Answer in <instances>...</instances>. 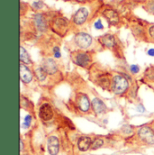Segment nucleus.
I'll list each match as a JSON object with an SVG mask.
<instances>
[{
	"label": "nucleus",
	"instance_id": "3",
	"mask_svg": "<svg viewBox=\"0 0 154 155\" xmlns=\"http://www.w3.org/2000/svg\"><path fill=\"white\" fill-rule=\"evenodd\" d=\"M139 139L142 143L147 145H153L154 144V131L153 129L148 125L142 126L137 132Z\"/></svg>",
	"mask_w": 154,
	"mask_h": 155
},
{
	"label": "nucleus",
	"instance_id": "2",
	"mask_svg": "<svg viewBox=\"0 0 154 155\" xmlns=\"http://www.w3.org/2000/svg\"><path fill=\"white\" fill-rule=\"evenodd\" d=\"M51 29L59 35L64 36L69 29V21L67 18L59 16L52 20L51 22Z\"/></svg>",
	"mask_w": 154,
	"mask_h": 155
},
{
	"label": "nucleus",
	"instance_id": "13",
	"mask_svg": "<svg viewBox=\"0 0 154 155\" xmlns=\"http://www.w3.org/2000/svg\"><path fill=\"white\" fill-rule=\"evenodd\" d=\"M102 14L106 17V19L107 20V22L110 25H116L119 23V21H120L118 13L116 12V10H114L112 8H106V9H105Z\"/></svg>",
	"mask_w": 154,
	"mask_h": 155
},
{
	"label": "nucleus",
	"instance_id": "19",
	"mask_svg": "<svg viewBox=\"0 0 154 155\" xmlns=\"http://www.w3.org/2000/svg\"><path fill=\"white\" fill-rule=\"evenodd\" d=\"M105 142H104V139L101 138V137H97L93 140V143H92V146H91V150L92 151H96V150H98L100 149L101 147H103Z\"/></svg>",
	"mask_w": 154,
	"mask_h": 155
},
{
	"label": "nucleus",
	"instance_id": "10",
	"mask_svg": "<svg viewBox=\"0 0 154 155\" xmlns=\"http://www.w3.org/2000/svg\"><path fill=\"white\" fill-rule=\"evenodd\" d=\"M39 116L42 121H50L53 117V110L50 104L44 103L39 109Z\"/></svg>",
	"mask_w": 154,
	"mask_h": 155
},
{
	"label": "nucleus",
	"instance_id": "6",
	"mask_svg": "<svg viewBox=\"0 0 154 155\" xmlns=\"http://www.w3.org/2000/svg\"><path fill=\"white\" fill-rule=\"evenodd\" d=\"M47 151L50 155H58L61 149L60 139L56 135H50L47 138Z\"/></svg>",
	"mask_w": 154,
	"mask_h": 155
},
{
	"label": "nucleus",
	"instance_id": "17",
	"mask_svg": "<svg viewBox=\"0 0 154 155\" xmlns=\"http://www.w3.org/2000/svg\"><path fill=\"white\" fill-rule=\"evenodd\" d=\"M20 60H21V63L23 62L24 64H32V61L28 52L22 46L20 48Z\"/></svg>",
	"mask_w": 154,
	"mask_h": 155
},
{
	"label": "nucleus",
	"instance_id": "31",
	"mask_svg": "<svg viewBox=\"0 0 154 155\" xmlns=\"http://www.w3.org/2000/svg\"><path fill=\"white\" fill-rule=\"evenodd\" d=\"M152 129H153V131H154V126H153V128H152Z\"/></svg>",
	"mask_w": 154,
	"mask_h": 155
},
{
	"label": "nucleus",
	"instance_id": "28",
	"mask_svg": "<svg viewBox=\"0 0 154 155\" xmlns=\"http://www.w3.org/2000/svg\"><path fill=\"white\" fill-rule=\"evenodd\" d=\"M147 54H148L149 56L154 57V49H150V50L147 51Z\"/></svg>",
	"mask_w": 154,
	"mask_h": 155
},
{
	"label": "nucleus",
	"instance_id": "11",
	"mask_svg": "<svg viewBox=\"0 0 154 155\" xmlns=\"http://www.w3.org/2000/svg\"><path fill=\"white\" fill-rule=\"evenodd\" d=\"M91 107H92L94 113L97 116L106 114L107 111V107H106V104L100 98H97V97L94 98L91 101Z\"/></svg>",
	"mask_w": 154,
	"mask_h": 155
},
{
	"label": "nucleus",
	"instance_id": "20",
	"mask_svg": "<svg viewBox=\"0 0 154 155\" xmlns=\"http://www.w3.org/2000/svg\"><path fill=\"white\" fill-rule=\"evenodd\" d=\"M143 77L149 82H154V66H151L146 70Z\"/></svg>",
	"mask_w": 154,
	"mask_h": 155
},
{
	"label": "nucleus",
	"instance_id": "15",
	"mask_svg": "<svg viewBox=\"0 0 154 155\" xmlns=\"http://www.w3.org/2000/svg\"><path fill=\"white\" fill-rule=\"evenodd\" d=\"M34 24L35 28L40 32H45L48 28L47 21L42 14H35L34 16Z\"/></svg>",
	"mask_w": 154,
	"mask_h": 155
},
{
	"label": "nucleus",
	"instance_id": "7",
	"mask_svg": "<svg viewBox=\"0 0 154 155\" xmlns=\"http://www.w3.org/2000/svg\"><path fill=\"white\" fill-rule=\"evenodd\" d=\"M88 10L86 7L78 8L72 16V22L76 25H82L86 23L88 17Z\"/></svg>",
	"mask_w": 154,
	"mask_h": 155
},
{
	"label": "nucleus",
	"instance_id": "4",
	"mask_svg": "<svg viewBox=\"0 0 154 155\" xmlns=\"http://www.w3.org/2000/svg\"><path fill=\"white\" fill-rule=\"evenodd\" d=\"M71 58H72L73 61L75 62V64H77V66L82 67V68H86L91 63L90 55L82 51H74L71 54Z\"/></svg>",
	"mask_w": 154,
	"mask_h": 155
},
{
	"label": "nucleus",
	"instance_id": "16",
	"mask_svg": "<svg viewBox=\"0 0 154 155\" xmlns=\"http://www.w3.org/2000/svg\"><path fill=\"white\" fill-rule=\"evenodd\" d=\"M20 78H21V80L24 83H26V84L30 83L33 80L32 71L24 63L20 64Z\"/></svg>",
	"mask_w": 154,
	"mask_h": 155
},
{
	"label": "nucleus",
	"instance_id": "1",
	"mask_svg": "<svg viewBox=\"0 0 154 155\" xmlns=\"http://www.w3.org/2000/svg\"><path fill=\"white\" fill-rule=\"evenodd\" d=\"M129 83L125 78L121 75H116L112 78L111 89L112 92L116 95H123L128 89Z\"/></svg>",
	"mask_w": 154,
	"mask_h": 155
},
{
	"label": "nucleus",
	"instance_id": "23",
	"mask_svg": "<svg viewBox=\"0 0 154 155\" xmlns=\"http://www.w3.org/2000/svg\"><path fill=\"white\" fill-rule=\"evenodd\" d=\"M130 71H131L133 74H137V73H139V71H140V67H139L138 65H136V64H132V65L130 66Z\"/></svg>",
	"mask_w": 154,
	"mask_h": 155
},
{
	"label": "nucleus",
	"instance_id": "12",
	"mask_svg": "<svg viewBox=\"0 0 154 155\" xmlns=\"http://www.w3.org/2000/svg\"><path fill=\"white\" fill-rule=\"evenodd\" d=\"M98 41L100 44L104 48H106V49H113L116 45V38L113 35H110V34H106V35L100 36L98 38Z\"/></svg>",
	"mask_w": 154,
	"mask_h": 155
},
{
	"label": "nucleus",
	"instance_id": "29",
	"mask_svg": "<svg viewBox=\"0 0 154 155\" xmlns=\"http://www.w3.org/2000/svg\"><path fill=\"white\" fill-rule=\"evenodd\" d=\"M20 143H21V152H22L24 150V144H23V141L22 140L20 141Z\"/></svg>",
	"mask_w": 154,
	"mask_h": 155
},
{
	"label": "nucleus",
	"instance_id": "22",
	"mask_svg": "<svg viewBox=\"0 0 154 155\" xmlns=\"http://www.w3.org/2000/svg\"><path fill=\"white\" fill-rule=\"evenodd\" d=\"M43 6H44V3H43L41 0H37V1L34 2V3H33V5H32L33 9H34V10H36V11L42 9V8H43Z\"/></svg>",
	"mask_w": 154,
	"mask_h": 155
},
{
	"label": "nucleus",
	"instance_id": "24",
	"mask_svg": "<svg viewBox=\"0 0 154 155\" xmlns=\"http://www.w3.org/2000/svg\"><path fill=\"white\" fill-rule=\"evenodd\" d=\"M147 33H148V36H149V38L151 39V40H152V41H154V25H151V26H149V27H148V31H147Z\"/></svg>",
	"mask_w": 154,
	"mask_h": 155
},
{
	"label": "nucleus",
	"instance_id": "30",
	"mask_svg": "<svg viewBox=\"0 0 154 155\" xmlns=\"http://www.w3.org/2000/svg\"><path fill=\"white\" fill-rule=\"evenodd\" d=\"M77 2L78 3H85V2H87V0H76Z\"/></svg>",
	"mask_w": 154,
	"mask_h": 155
},
{
	"label": "nucleus",
	"instance_id": "9",
	"mask_svg": "<svg viewBox=\"0 0 154 155\" xmlns=\"http://www.w3.org/2000/svg\"><path fill=\"white\" fill-rule=\"evenodd\" d=\"M92 143H93V140L90 136H87V135L80 136L77 139V147L78 151L85 153V152L90 150L91 146H92Z\"/></svg>",
	"mask_w": 154,
	"mask_h": 155
},
{
	"label": "nucleus",
	"instance_id": "8",
	"mask_svg": "<svg viewBox=\"0 0 154 155\" xmlns=\"http://www.w3.org/2000/svg\"><path fill=\"white\" fill-rule=\"evenodd\" d=\"M41 67L48 75H54L58 71V65L56 61L51 58H46L43 60Z\"/></svg>",
	"mask_w": 154,
	"mask_h": 155
},
{
	"label": "nucleus",
	"instance_id": "25",
	"mask_svg": "<svg viewBox=\"0 0 154 155\" xmlns=\"http://www.w3.org/2000/svg\"><path fill=\"white\" fill-rule=\"evenodd\" d=\"M94 26H95V28L97 30H102V29H104V25H103V24H102V22H101L100 19H98V20H97L95 22Z\"/></svg>",
	"mask_w": 154,
	"mask_h": 155
},
{
	"label": "nucleus",
	"instance_id": "27",
	"mask_svg": "<svg viewBox=\"0 0 154 155\" xmlns=\"http://www.w3.org/2000/svg\"><path fill=\"white\" fill-rule=\"evenodd\" d=\"M137 110H138L139 112H144V111H145V108L143 107V105H139V106H138Z\"/></svg>",
	"mask_w": 154,
	"mask_h": 155
},
{
	"label": "nucleus",
	"instance_id": "5",
	"mask_svg": "<svg viewBox=\"0 0 154 155\" xmlns=\"http://www.w3.org/2000/svg\"><path fill=\"white\" fill-rule=\"evenodd\" d=\"M93 39L87 33H77L74 37V42L79 49H87L92 44Z\"/></svg>",
	"mask_w": 154,
	"mask_h": 155
},
{
	"label": "nucleus",
	"instance_id": "26",
	"mask_svg": "<svg viewBox=\"0 0 154 155\" xmlns=\"http://www.w3.org/2000/svg\"><path fill=\"white\" fill-rule=\"evenodd\" d=\"M53 54H54V57L56 59H60L61 57V51H60L59 47H54L53 48Z\"/></svg>",
	"mask_w": 154,
	"mask_h": 155
},
{
	"label": "nucleus",
	"instance_id": "21",
	"mask_svg": "<svg viewBox=\"0 0 154 155\" xmlns=\"http://www.w3.org/2000/svg\"><path fill=\"white\" fill-rule=\"evenodd\" d=\"M31 123H32V116L31 115H27L24 119V122L22 124V128H24V129L29 128L31 125Z\"/></svg>",
	"mask_w": 154,
	"mask_h": 155
},
{
	"label": "nucleus",
	"instance_id": "18",
	"mask_svg": "<svg viewBox=\"0 0 154 155\" xmlns=\"http://www.w3.org/2000/svg\"><path fill=\"white\" fill-rule=\"evenodd\" d=\"M34 75L39 81H43L45 80L48 74L45 72V71L41 66H37L36 68H34Z\"/></svg>",
	"mask_w": 154,
	"mask_h": 155
},
{
	"label": "nucleus",
	"instance_id": "14",
	"mask_svg": "<svg viewBox=\"0 0 154 155\" xmlns=\"http://www.w3.org/2000/svg\"><path fill=\"white\" fill-rule=\"evenodd\" d=\"M77 104L78 108L82 112H88L91 107V103L86 94H79L77 96Z\"/></svg>",
	"mask_w": 154,
	"mask_h": 155
}]
</instances>
